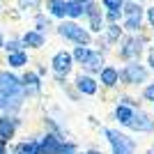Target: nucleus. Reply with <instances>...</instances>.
I'll list each match as a JSON object with an SVG mask.
<instances>
[{
    "mask_svg": "<svg viewBox=\"0 0 154 154\" xmlns=\"http://www.w3.org/2000/svg\"><path fill=\"white\" fill-rule=\"evenodd\" d=\"M147 64H149V71H154V46L147 48Z\"/></svg>",
    "mask_w": 154,
    "mask_h": 154,
    "instance_id": "nucleus-32",
    "label": "nucleus"
},
{
    "mask_svg": "<svg viewBox=\"0 0 154 154\" xmlns=\"http://www.w3.org/2000/svg\"><path fill=\"white\" fill-rule=\"evenodd\" d=\"M55 32L62 39H67V42H71V44H76V46H90L92 37H94L88 28L78 26V21H69V19L60 21L58 26H55Z\"/></svg>",
    "mask_w": 154,
    "mask_h": 154,
    "instance_id": "nucleus-1",
    "label": "nucleus"
},
{
    "mask_svg": "<svg viewBox=\"0 0 154 154\" xmlns=\"http://www.w3.org/2000/svg\"><path fill=\"white\" fill-rule=\"evenodd\" d=\"M12 154H42V145L37 138H28V140L16 143L12 147Z\"/></svg>",
    "mask_w": 154,
    "mask_h": 154,
    "instance_id": "nucleus-15",
    "label": "nucleus"
},
{
    "mask_svg": "<svg viewBox=\"0 0 154 154\" xmlns=\"http://www.w3.org/2000/svg\"><path fill=\"white\" fill-rule=\"evenodd\" d=\"M99 2L103 12H122L124 7V0H99Z\"/></svg>",
    "mask_w": 154,
    "mask_h": 154,
    "instance_id": "nucleus-27",
    "label": "nucleus"
},
{
    "mask_svg": "<svg viewBox=\"0 0 154 154\" xmlns=\"http://www.w3.org/2000/svg\"><path fill=\"white\" fill-rule=\"evenodd\" d=\"M90 55H92L90 46H74V48H71V58H74V62H78V64H85Z\"/></svg>",
    "mask_w": 154,
    "mask_h": 154,
    "instance_id": "nucleus-23",
    "label": "nucleus"
},
{
    "mask_svg": "<svg viewBox=\"0 0 154 154\" xmlns=\"http://www.w3.org/2000/svg\"><path fill=\"white\" fill-rule=\"evenodd\" d=\"M103 136L108 138L110 143V149H113V154H136V140L134 138H129V136L120 134V131H115V129H101Z\"/></svg>",
    "mask_w": 154,
    "mask_h": 154,
    "instance_id": "nucleus-4",
    "label": "nucleus"
},
{
    "mask_svg": "<svg viewBox=\"0 0 154 154\" xmlns=\"http://www.w3.org/2000/svg\"><path fill=\"white\" fill-rule=\"evenodd\" d=\"M140 2H143V0H140Z\"/></svg>",
    "mask_w": 154,
    "mask_h": 154,
    "instance_id": "nucleus-39",
    "label": "nucleus"
},
{
    "mask_svg": "<svg viewBox=\"0 0 154 154\" xmlns=\"http://www.w3.org/2000/svg\"><path fill=\"white\" fill-rule=\"evenodd\" d=\"M134 113H136V108L124 106V103H117V108H115V120H117L120 124H124V127H129V122H131Z\"/></svg>",
    "mask_w": 154,
    "mask_h": 154,
    "instance_id": "nucleus-22",
    "label": "nucleus"
},
{
    "mask_svg": "<svg viewBox=\"0 0 154 154\" xmlns=\"http://www.w3.org/2000/svg\"><path fill=\"white\" fill-rule=\"evenodd\" d=\"M21 83H23V97H32L42 92V78L37 76V71H26L21 76Z\"/></svg>",
    "mask_w": 154,
    "mask_h": 154,
    "instance_id": "nucleus-9",
    "label": "nucleus"
},
{
    "mask_svg": "<svg viewBox=\"0 0 154 154\" xmlns=\"http://www.w3.org/2000/svg\"><path fill=\"white\" fill-rule=\"evenodd\" d=\"M0 12H2V7H0Z\"/></svg>",
    "mask_w": 154,
    "mask_h": 154,
    "instance_id": "nucleus-38",
    "label": "nucleus"
},
{
    "mask_svg": "<svg viewBox=\"0 0 154 154\" xmlns=\"http://www.w3.org/2000/svg\"><path fill=\"white\" fill-rule=\"evenodd\" d=\"M5 51H7V55H9V53H19V51H26V46H23L21 37H19V39H9V42L5 44Z\"/></svg>",
    "mask_w": 154,
    "mask_h": 154,
    "instance_id": "nucleus-28",
    "label": "nucleus"
},
{
    "mask_svg": "<svg viewBox=\"0 0 154 154\" xmlns=\"http://www.w3.org/2000/svg\"><path fill=\"white\" fill-rule=\"evenodd\" d=\"M99 83L103 88H115L120 83V69H117L115 64H106L101 71H99Z\"/></svg>",
    "mask_w": 154,
    "mask_h": 154,
    "instance_id": "nucleus-13",
    "label": "nucleus"
},
{
    "mask_svg": "<svg viewBox=\"0 0 154 154\" xmlns=\"http://www.w3.org/2000/svg\"><path fill=\"white\" fill-rule=\"evenodd\" d=\"M5 44H7V39H5V35H2V30H0V48H5Z\"/></svg>",
    "mask_w": 154,
    "mask_h": 154,
    "instance_id": "nucleus-33",
    "label": "nucleus"
},
{
    "mask_svg": "<svg viewBox=\"0 0 154 154\" xmlns=\"http://www.w3.org/2000/svg\"><path fill=\"white\" fill-rule=\"evenodd\" d=\"M46 14L51 19H67V0H46Z\"/></svg>",
    "mask_w": 154,
    "mask_h": 154,
    "instance_id": "nucleus-16",
    "label": "nucleus"
},
{
    "mask_svg": "<svg viewBox=\"0 0 154 154\" xmlns=\"http://www.w3.org/2000/svg\"><path fill=\"white\" fill-rule=\"evenodd\" d=\"M143 21H145V16H124L122 19V30L127 32V35H140Z\"/></svg>",
    "mask_w": 154,
    "mask_h": 154,
    "instance_id": "nucleus-19",
    "label": "nucleus"
},
{
    "mask_svg": "<svg viewBox=\"0 0 154 154\" xmlns=\"http://www.w3.org/2000/svg\"><path fill=\"white\" fill-rule=\"evenodd\" d=\"M143 99H145V101H154V83L145 85V90H143Z\"/></svg>",
    "mask_w": 154,
    "mask_h": 154,
    "instance_id": "nucleus-30",
    "label": "nucleus"
},
{
    "mask_svg": "<svg viewBox=\"0 0 154 154\" xmlns=\"http://www.w3.org/2000/svg\"><path fill=\"white\" fill-rule=\"evenodd\" d=\"M103 67H106V58H103L101 51H92V55L88 58V62L83 64L85 74H99Z\"/></svg>",
    "mask_w": 154,
    "mask_h": 154,
    "instance_id": "nucleus-17",
    "label": "nucleus"
},
{
    "mask_svg": "<svg viewBox=\"0 0 154 154\" xmlns=\"http://www.w3.org/2000/svg\"><path fill=\"white\" fill-rule=\"evenodd\" d=\"M21 42H23V46L32 48V51H39L46 44V35L44 32H37V30H26L21 35Z\"/></svg>",
    "mask_w": 154,
    "mask_h": 154,
    "instance_id": "nucleus-14",
    "label": "nucleus"
},
{
    "mask_svg": "<svg viewBox=\"0 0 154 154\" xmlns=\"http://www.w3.org/2000/svg\"><path fill=\"white\" fill-rule=\"evenodd\" d=\"M62 138H60L58 134H48L46 131V136H42V140H39V145H42V154H58L60 147H62Z\"/></svg>",
    "mask_w": 154,
    "mask_h": 154,
    "instance_id": "nucleus-12",
    "label": "nucleus"
},
{
    "mask_svg": "<svg viewBox=\"0 0 154 154\" xmlns=\"http://www.w3.org/2000/svg\"><path fill=\"white\" fill-rule=\"evenodd\" d=\"M32 30H37V32L51 30V16H48V14L37 12V14H35V28H32Z\"/></svg>",
    "mask_w": 154,
    "mask_h": 154,
    "instance_id": "nucleus-25",
    "label": "nucleus"
},
{
    "mask_svg": "<svg viewBox=\"0 0 154 154\" xmlns=\"http://www.w3.org/2000/svg\"><path fill=\"white\" fill-rule=\"evenodd\" d=\"M44 0H16V7L21 12H37Z\"/></svg>",
    "mask_w": 154,
    "mask_h": 154,
    "instance_id": "nucleus-26",
    "label": "nucleus"
},
{
    "mask_svg": "<svg viewBox=\"0 0 154 154\" xmlns=\"http://www.w3.org/2000/svg\"><path fill=\"white\" fill-rule=\"evenodd\" d=\"M76 2H81V5H88V2H92V0H76Z\"/></svg>",
    "mask_w": 154,
    "mask_h": 154,
    "instance_id": "nucleus-36",
    "label": "nucleus"
},
{
    "mask_svg": "<svg viewBox=\"0 0 154 154\" xmlns=\"http://www.w3.org/2000/svg\"><path fill=\"white\" fill-rule=\"evenodd\" d=\"M30 62L26 51H19V53H9L7 55V64H9V69H23L26 64Z\"/></svg>",
    "mask_w": 154,
    "mask_h": 154,
    "instance_id": "nucleus-21",
    "label": "nucleus"
},
{
    "mask_svg": "<svg viewBox=\"0 0 154 154\" xmlns=\"http://www.w3.org/2000/svg\"><path fill=\"white\" fill-rule=\"evenodd\" d=\"M0 154H7V143H0Z\"/></svg>",
    "mask_w": 154,
    "mask_h": 154,
    "instance_id": "nucleus-34",
    "label": "nucleus"
},
{
    "mask_svg": "<svg viewBox=\"0 0 154 154\" xmlns=\"http://www.w3.org/2000/svg\"><path fill=\"white\" fill-rule=\"evenodd\" d=\"M145 44H147V37L145 35H124L120 39V48H117V55L124 60V62H136L140 58V53L145 51Z\"/></svg>",
    "mask_w": 154,
    "mask_h": 154,
    "instance_id": "nucleus-2",
    "label": "nucleus"
},
{
    "mask_svg": "<svg viewBox=\"0 0 154 154\" xmlns=\"http://www.w3.org/2000/svg\"><path fill=\"white\" fill-rule=\"evenodd\" d=\"M23 94L21 76L12 74L9 69H0V97H16Z\"/></svg>",
    "mask_w": 154,
    "mask_h": 154,
    "instance_id": "nucleus-5",
    "label": "nucleus"
},
{
    "mask_svg": "<svg viewBox=\"0 0 154 154\" xmlns=\"http://www.w3.org/2000/svg\"><path fill=\"white\" fill-rule=\"evenodd\" d=\"M83 5L81 2H76V0H67V19L69 21H78L83 19Z\"/></svg>",
    "mask_w": 154,
    "mask_h": 154,
    "instance_id": "nucleus-24",
    "label": "nucleus"
},
{
    "mask_svg": "<svg viewBox=\"0 0 154 154\" xmlns=\"http://www.w3.org/2000/svg\"><path fill=\"white\" fill-rule=\"evenodd\" d=\"M23 94L16 97H0V113L2 115H16L21 108H23Z\"/></svg>",
    "mask_w": 154,
    "mask_h": 154,
    "instance_id": "nucleus-11",
    "label": "nucleus"
},
{
    "mask_svg": "<svg viewBox=\"0 0 154 154\" xmlns=\"http://www.w3.org/2000/svg\"><path fill=\"white\" fill-rule=\"evenodd\" d=\"M122 37H124L122 23H106V30H103V42L106 44H120Z\"/></svg>",
    "mask_w": 154,
    "mask_h": 154,
    "instance_id": "nucleus-18",
    "label": "nucleus"
},
{
    "mask_svg": "<svg viewBox=\"0 0 154 154\" xmlns=\"http://www.w3.org/2000/svg\"><path fill=\"white\" fill-rule=\"evenodd\" d=\"M122 14L124 16H145V7L140 0H124Z\"/></svg>",
    "mask_w": 154,
    "mask_h": 154,
    "instance_id": "nucleus-20",
    "label": "nucleus"
},
{
    "mask_svg": "<svg viewBox=\"0 0 154 154\" xmlns=\"http://www.w3.org/2000/svg\"><path fill=\"white\" fill-rule=\"evenodd\" d=\"M58 154H78V147H76V143H71V140H64Z\"/></svg>",
    "mask_w": 154,
    "mask_h": 154,
    "instance_id": "nucleus-29",
    "label": "nucleus"
},
{
    "mask_svg": "<svg viewBox=\"0 0 154 154\" xmlns=\"http://www.w3.org/2000/svg\"><path fill=\"white\" fill-rule=\"evenodd\" d=\"M51 69L55 71L58 78H67L74 69V58H71V51H55L51 58Z\"/></svg>",
    "mask_w": 154,
    "mask_h": 154,
    "instance_id": "nucleus-6",
    "label": "nucleus"
},
{
    "mask_svg": "<svg viewBox=\"0 0 154 154\" xmlns=\"http://www.w3.org/2000/svg\"><path fill=\"white\" fill-rule=\"evenodd\" d=\"M21 127V120L16 115H0V143H9Z\"/></svg>",
    "mask_w": 154,
    "mask_h": 154,
    "instance_id": "nucleus-7",
    "label": "nucleus"
},
{
    "mask_svg": "<svg viewBox=\"0 0 154 154\" xmlns=\"http://www.w3.org/2000/svg\"><path fill=\"white\" fill-rule=\"evenodd\" d=\"M147 154H154V149H149V152H147Z\"/></svg>",
    "mask_w": 154,
    "mask_h": 154,
    "instance_id": "nucleus-37",
    "label": "nucleus"
},
{
    "mask_svg": "<svg viewBox=\"0 0 154 154\" xmlns=\"http://www.w3.org/2000/svg\"><path fill=\"white\" fill-rule=\"evenodd\" d=\"M145 21H147L149 28H154V5L145 7Z\"/></svg>",
    "mask_w": 154,
    "mask_h": 154,
    "instance_id": "nucleus-31",
    "label": "nucleus"
},
{
    "mask_svg": "<svg viewBox=\"0 0 154 154\" xmlns=\"http://www.w3.org/2000/svg\"><path fill=\"white\" fill-rule=\"evenodd\" d=\"M74 85H76V90L81 92V94H88V97H94L97 92H99V83H97L90 74H78Z\"/></svg>",
    "mask_w": 154,
    "mask_h": 154,
    "instance_id": "nucleus-10",
    "label": "nucleus"
},
{
    "mask_svg": "<svg viewBox=\"0 0 154 154\" xmlns=\"http://www.w3.org/2000/svg\"><path fill=\"white\" fill-rule=\"evenodd\" d=\"M129 129H134L138 134H149V131H154V120L147 115V113L136 110L134 117H131V122H129Z\"/></svg>",
    "mask_w": 154,
    "mask_h": 154,
    "instance_id": "nucleus-8",
    "label": "nucleus"
},
{
    "mask_svg": "<svg viewBox=\"0 0 154 154\" xmlns=\"http://www.w3.org/2000/svg\"><path fill=\"white\" fill-rule=\"evenodd\" d=\"M149 78V69L145 64H140L138 60L136 62H127L120 69V81L124 85H140V83H147Z\"/></svg>",
    "mask_w": 154,
    "mask_h": 154,
    "instance_id": "nucleus-3",
    "label": "nucleus"
},
{
    "mask_svg": "<svg viewBox=\"0 0 154 154\" xmlns=\"http://www.w3.org/2000/svg\"><path fill=\"white\" fill-rule=\"evenodd\" d=\"M83 154H99L97 149H88V152H83Z\"/></svg>",
    "mask_w": 154,
    "mask_h": 154,
    "instance_id": "nucleus-35",
    "label": "nucleus"
}]
</instances>
